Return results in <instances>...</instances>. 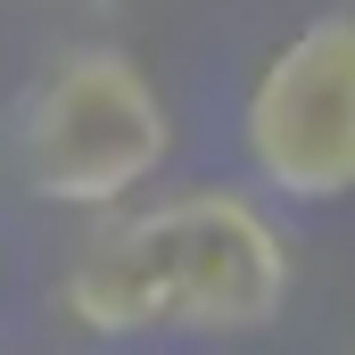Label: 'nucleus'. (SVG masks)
<instances>
[{
  "instance_id": "f257e3e1",
  "label": "nucleus",
  "mask_w": 355,
  "mask_h": 355,
  "mask_svg": "<svg viewBox=\"0 0 355 355\" xmlns=\"http://www.w3.org/2000/svg\"><path fill=\"white\" fill-rule=\"evenodd\" d=\"M289 240L240 190H182L99 223L58 281L67 322L91 339L141 331H265L289 306Z\"/></svg>"
},
{
  "instance_id": "f03ea898",
  "label": "nucleus",
  "mask_w": 355,
  "mask_h": 355,
  "mask_svg": "<svg viewBox=\"0 0 355 355\" xmlns=\"http://www.w3.org/2000/svg\"><path fill=\"white\" fill-rule=\"evenodd\" d=\"M174 116L149 83V67L116 42L67 50L17 116V157L25 182L58 207H116L166 166Z\"/></svg>"
},
{
  "instance_id": "7ed1b4c3",
  "label": "nucleus",
  "mask_w": 355,
  "mask_h": 355,
  "mask_svg": "<svg viewBox=\"0 0 355 355\" xmlns=\"http://www.w3.org/2000/svg\"><path fill=\"white\" fill-rule=\"evenodd\" d=\"M248 166L281 198H347L355 190V17H314L265 58L248 91Z\"/></svg>"
}]
</instances>
